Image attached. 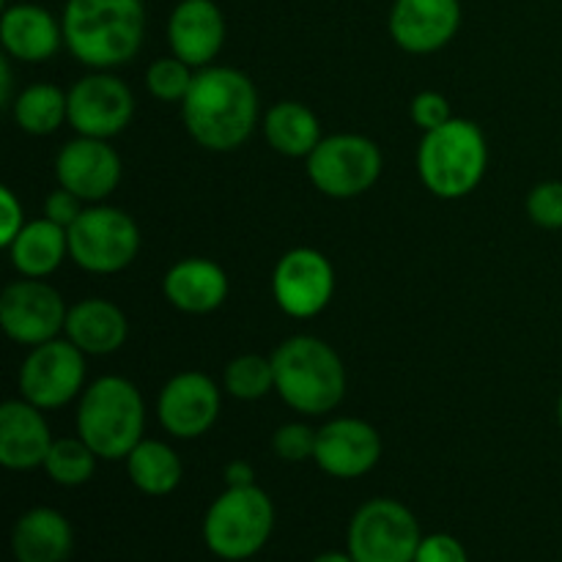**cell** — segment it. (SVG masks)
Instances as JSON below:
<instances>
[{
    "label": "cell",
    "instance_id": "1",
    "mask_svg": "<svg viewBox=\"0 0 562 562\" xmlns=\"http://www.w3.org/2000/svg\"><path fill=\"white\" fill-rule=\"evenodd\" d=\"M187 132L206 151H234L258 124V91L234 66H203L181 102Z\"/></svg>",
    "mask_w": 562,
    "mask_h": 562
},
{
    "label": "cell",
    "instance_id": "2",
    "mask_svg": "<svg viewBox=\"0 0 562 562\" xmlns=\"http://www.w3.org/2000/svg\"><path fill=\"white\" fill-rule=\"evenodd\" d=\"M60 25L66 49L82 66L110 71L140 53L146 5L143 0H69Z\"/></svg>",
    "mask_w": 562,
    "mask_h": 562
},
{
    "label": "cell",
    "instance_id": "3",
    "mask_svg": "<svg viewBox=\"0 0 562 562\" xmlns=\"http://www.w3.org/2000/svg\"><path fill=\"white\" fill-rule=\"evenodd\" d=\"M274 393L300 415H327L346 395L338 351L313 335H294L272 351Z\"/></svg>",
    "mask_w": 562,
    "mask_h": 562
},
{
    "label": "cell",
    "instance_id": "4",
    "mask_svg": "<svg viewBox=\"0 0 562 562\" xmlns=\"http://www.w3.org/2000/svg\"><path fill=\"white\" fill-rule=\"evenodd\" d=\"M146 428V404L130 379L102 376L82 390L77 437L108 461H121L137 448Z\"/></svg>",
    "mask_w": 562,
    "mask_h": 562
},
{
    "label": "cell",
    "instance_id": "5",
    "mask_svg": "<svg viewBox=\"0 0 562 562\" xmlns=\"http://www.w3.org/2000/svg\"><path fill=\"white\" fill-rule=\"evenodd\" d=\"M488 165L486 137L475 121L450 119L423 132L417 148V173L426 190L442 201H459L483 181Z\"/></svg>",
    "mask_w": 562,
    "mask_h": 562
},
{
    "label": "cell",
    "instance_id": "6",
    "mask_svg": "<svg viewBox=\"0 0 562 562\" xmlns=\"http://www.w3.org/2000/svg\"><path fill=\"white\" fill-rule=\"evenodd\" d=\"M274 527V505L258 486L228 488L203 519V541L220 560H247L263 549Z\"/></svg>",
    "mask_w": 562,
    "mask_h": 562
},
{
    "label": "cell",
    "instance_id": "7",
    "mask_svg": "<svg viewBox=\"0 0 562 562\" xmlns=\"http://www.w3.org/2000/svg\"><path fill=\"white\" fill-rule=\"evenodd\" d=\"M140 250V228L115 206H86L69 228V258L91 274L124 272Z\"/></svg>",
    "mask_w": 562,
    "mask_h": 562
},
{
    "label": "cell",
    "instance_id": "8",
    "mask_svg": "<svg viewBox=\"0 0 562 562\" xmlns=\"http://www.w3.org/2000/svg\"><path fill=\"white\" fill-rule=\"evenodd\" d=\"M382 151L371 137L340 132L322 137L313 148L307 157V179L327 198L346 201L371 190L382 176Z\"/></svg>",
    "mask_w": 562,
    "mask_h": 562
},
{
    "label": "cell",
    "instance_id": "9",
    "mask_svg": "<svg viewBox=\"0 0 562 562\" xmlns=\"http://www.w3.org/2000/svg\"><path fill=\"white\" fill-rule=\"evenodd\" d=\"M420 525L406 505L371 499L349 525V554L355 562H415Z\"/></svg>",
    "mask_w": 562,
    "mask_h": 562
},
{
    "label": "cell",
    "instance_id": "10",
    "mask_svg": "<svg viewBox=\"0 0 562 562\" xmlns=\"http://www.w3.org/2000/svg\"><path fill=\"white\" fill-rule=\"evenodd\" d=\"M86 357L69 338L33 346L20 368V393L42 412L60 409L82 393Z\"/></svg>",
    "mask_w": 562,
    "mask_h": 562
},
{
    "label": "cell",
    "instance_id": "11",
    "mask_svg": "<svg viewBox=\"0 0 562 562\" xmlns=\"http://www.w3.org/2000/svg\"><path fill=\"white\" fill-rule=\"evenodd\" d=\"M66 316H69V307H66L64 296L44 280H16V283L5 285L0 294L3 333L14 344L31 346V349L58 338L66 327Z\"/></svg>",
    "mask_w": 562,
    "mask_h": 562
},
{
    "label": "cell",
    "instance_id": "12",
    "mask_svg": "<svg viewBox=\"0 0 562 562\" xmlns=\"http://www.w3.org/2000/svg\"><path fill=\"white\" fill-rule=\"evenodd\" d=\"M135 115V97L121 77L93 71L69 88V126L82 137L121 135Z\"/></svg>",
    "mask_w": 562,
    "mask_h": 562
},
{
    "label": "cell",
    "instance_id": "13",
    "mask_svg": "<svg viewBox=\"0 0 562 562\" xmlns=\"http://www.w3.org/2000/svg\"><path fill=\"white\" fill-rule=\"evenodd\" d=\"M335 269L324 252L296 247L278 261L272 272V296L291 318H316L333 302Z\"/></svg>",
    "mask_w": 562,
    "mask_h": 562
},
{
    "label": "cell",
    "instance_id": "14",
    "mask_svg": "<svg viewBox=\"0 0 562 562\" xmlns=\"http://www.w3.org/2000/svg\"><path fill=\"white\" fill-rule=\"evenodd\" d=\"M223 409V395L212 376L198 371L176 373L162 387L157 417L176 439H198L214 428Z\"/></svg>",
    "mask_w": 562,
    "mask_h": 562
},
{
    "label": "cell",
    "instance_id": "15",
    "mask_svg": "<svg viewBox=\"0 0 562 562\" xmlns=\"http://www.w3.org/2000/svg\"><path fill=\"white\" fill-rule=\"evenodd\" d=\"M382 459V439L371 423L360 417H335L316 431L318 470L338 481H355L368 475Z\"/></svg>",
    "mask_w": 562,
    "mask_h": 562
},
{
    "label": "cell",
    "instance_id": "16",
    "mask_svg": "<svg viewBox=\"0 0 562 562\" xmlns=\"http://www.w3.org/2000/svg\"><path fill=\"white\" fill-rule=\"evenodd\" d=\"M55 179L86 203H102L119 187L121 157L108 140L77 135L55 157Z\"/></svg>",
    "mask_w": 562,
    "mask_h": 562
},
{
    "label": "cell",
    "instance_id": "17",
    "mask_svg": "<svg viewBox=\"0 0 562 562\" xmlns=\"http://www.w3.org/2000/svg\"><path fill=\"white\" fill-rule=\"evenodd\" d=\"M461 27L459 0H395L390 36L412 55H428L453 42Z\"/></svg>",
    "mask_w": 562,
    "mask_h": 562
},
{
    "label": "cell",
    "instance_id": "18",
    "mask_svg": "<svg viewBox=\"0 0 562 562\" xmlns=\"http://www.w3.org/2000/svg\"><path fill=\"white\" fill-rule=\"evenodd\" d=\"M225 42L223 11L214 0H181L168 20V44L192 69L212 66Z\"/></svg>",
    "mask_w": 562,
    "mask_h": 562
},
{
    "label": "cell",
    "instance_id": "19",
    "mask_svg": "<svg viewBox=\"0 0 562 562\" xmlns=\"http://www.w3.org/2000/svg\"><path fill=\"white\" fill-rule=\"evenodd\" d=\"M44 412L27 404L25 398L5 401L0 406V464L5 470L25 472L44 467L49 448H53Z\"/></svg>",
    "mask_w": 562,
    "mask_h": 562
},
{
    "label": "cell",
    "instance_id": "20",
    "mask_svg": "<svg viewBox=\"0 0 562 562\" xmlns=\"http://www.w3.org/2000/svg\"><path fill=\"white\" fill-rule=\"evenodd\" d=\"M0 42L9 58L42 64L64 44V25L42 5H9L0 16Z\"/></svg>",
    "mask_w": 562,
    "mask_h": 562
},
{
    "label": "cell",
    "instance_id": "21",
    "mask_svg": "<svg viewBox=\"0 0 562 562\" xmlns=\"http://www.w3.org/2000/svg\"><path fill=\"white\" fill-rule=\"evenodd\" d=\"M162 294L176 311L203 316L228 300V274L209 258H184L165 272Z\"/></svg>",
    "mask_w": 562,
    "mask_h": 562
},
{
    "label": "cell",
    "instance_id": "22",
    "mask_svg": "<svg viewBox=\"0 0 562 562\" xmlns=\"http://www.w3.org/2000/svg\"><path fill=\"white\" fill-rule=\"evenodd\" d=\"M64 333L82 355L104 357L124 346L130 324L119 305L93 296V300H80L69 307Z\"/></svg>",
    "mask_w": 562,
    "mask_h": 562
},
{
    "label": "cell",
    "instance_id": "23",
    "mask_svg": "<svg viewBox=\"0 0 562 562\" xmlns=\"http://www.w3.org/2000/svg\"><path fill=\"white\" fill-rule=\"evenodd\" d=\"M71 525L53 508L27 510L11 532L16 562H64L71 554Z\"/></svg>",
    "mask_w": 562,
    "mask_h": 562
},
{
    "label": "cell",
    "instance_id": "24",
    "mask_svg": "<svg viewBox=\"0 0 562 562\" xmlns=\"http://www.w3.org/2000/svg\"><path fill=\"white\" fill-rule=\"evenodd\" d=\"M5 250L22 278L44 280L69 256V231L47 217L33 220V223H25V228Z\"/></svg>",
    "mask_w": 562,
    "mask_h": 562
},
{
    "label": "cell",
    "instance_id": "25",
    "mask_svg": "<svg viewBox=\"0 0 562 562\" xmlns=\"http://www.w3.org/2000/svg\"><path fill=\"white\" fill-rule=\"evenodd\" d=\"M263 135L283 157L307 159L322 143V124L307 104L278 102L263 115Z\"/></svg>",
    "mask_w": 562,
    "mask_h": 562
},
{
    "label": "cell",
    "instance_id": "26",
    "mask_svg": "<svg viewBox=\"0 0 562 562\" xmlns=\"http://www.w3.org/2000/svg\"><path fill=\"white\" fill-rule=\"evenodd\" d=\"M124 461L130 481L148 497H168L181 483V459L159 439H140Z\"/></svg>",
    "mask_w": 562,
    "mask_h": 562
},
{
    "label": "cell",
    "instance_id": "27",
    "mask_svg": "<svg viewBox=\"0 0 562 562\" xmlns=\"http://www.w3.org/2000/svg\"><path fill=\"white\" fill-rule=\"evenodd\" d=\"M11 115L27 135H53L64 126V121H69V93L53 82H33L14 97Z\"/></svg>",
    "mask_w": 562,
    "mask_h": 562
},
{
    "label": "cell",
    "instance_id": "28",
    "mask_svg": "<svg viewBox=\"0 0 562 562\" xmlns=\"http://www.w3.org/2000/svg\"><path fill=\"white\" fill-rule=\"evenodd\" d=\"M97 459L99 456L80 437L55 439L47 461H44V470L58 486H82V483L91 481Z\"/></svg>",
    "mask_w": 562,
    "mask_h": 562
},
{
    "label": "cell",
    "instance_id": "29",
    "mask_svg": "<svg viewBox=\"0 0 562 562\" xmlns=\"http://www.w3.org/2000/svg\"><path fill=\"white\" fill-rule=\"evenodd\" d=\"M223 387L236 401H258L274 390L272 357L241 355L225 366Z\"/></svg>",
    "mask_w": 562,
    "mask_h": 562
},
{
    "label": "cell",
    "instance_id": "30",
    "mask_svg": "<svg viewBox=\"0 0 562 562\" xmlns=\"http://www.w3.org/2000/svg\"><path fill=\"white\" fill-rule=\"evenodd\" d=\"M195 71L187 60L168 55V58H157L146 69V88L154 99L159 102H184L190 93Z\"/></svg>",
    "mask_w": 562,
    "mask_h": 562
},
{
    "label": "cell",
    "instance_id": "31",
    "mask_svg": "<svg viewBox=\"0 0 562 562\" xmlns=\"http://www.w3.org/2000/svg\"><path fill=\"white\" fill-rule=\"evenodd\" d=\"M527 217L547 231L562 228V181H541L527 195Z\"/></svg>",
    "mask_w": 562,
    "mask_h": 562
},
{
    "label": "cell",
    "instance_id": "32",
    "mask_svg": "<svg viewBox=\"0 0 562 562\" xmlns=\"http://www.w3.org/2000/svg\"><path fill=\"white\" fill-rule=\"evenodd\" d=\"M272 450L283 461H307L316 453V431L307 428L305 423H285L274 431Z\"/></svg>",
    "mask_w": 562,
    "mask_h": 562
},
{
    "label": "cell",
    "instance_id": "33",
    "mask_svg": "<svg viewBox=\"0 0 562 562\" xmlns=\"http://www.w3.org/2000/svg\"><path fill=\"white\" fill-rule=\"evenodd\" d=\"M412 124L423 132H431L437 126L448 124L453 115H450V102L439 91H420L409 104Z\"/></svg>",
    "mask_w": 562,
    "mask_h": 562
},
{
    "label": "cell",
    "instance_id": "34",
    "mask_svg": "<svg viewBox=\"0 0 562 562\" xmlns=\"http://www.w3.org/2000/svg\"><path fill=\"white\" fill-rule=\"evenodd\" d=\"M82 212H86V201L80 195H75V192L66 190V187H58V190H53L44 198V217L53 220L55 225H60L66 231L80 220Z\"/></svg>",
    "mask_w": 562,
    "mask_h": 562
},
{
    "label": "cell",
    "instance_id": "35",
    "mask_svg": "<svg viewBox=\"0 0 562 562\" xmlns=\"http://www.w3.org/2000/svg\"><path fill=\"white\" fill-rule=\"evenodd\" d=\"M415 562H467V552L461 541L439 532V536L423 538L420 547H417Z\"/></svg>",
    "mask_w": 562,
    "mask_h": 562
},
{
    "label": "cell",
    "instance_id": "36",
    "mask_svg": "<svg viewBox=\"0 0 562 562\" xmlns=\"http://www.w3.org/2000/svg\"><path fill=\"white\" fill-rule=\"evenodd\" d=\"M22 228H25L22 203L16 201V195L9 187H3V190H0V245L9 247Z\"/></svg>",
    "mask_w": 562,
    "mask_h": 562
},
{
    "label": "cell",
    "instance_id": "37",
    "mask_svg": "<svg viewBox=\"0 0 562 562\" xmlns=\"http://www.w3.org/2000/svg\"><path fill=\"white\" fill-rule=\"evenodd\" d=\"M225 483L228 488H241V486H256V472L247 461H231L225 467Z\"/></svg>",
    "mask_w": 562,
    "mask_h": 562
},
{
    "label": "cell",
    "instance_id": "38",
    "mask_svg": "<svg viewBox=\"0 0 562 562\" xmlns=\"http://www.w3.org/2000/svg\"><path fill=\"white\" fill-rule=\"evenodd\" d=\"M0 75H3V82H0V102L5 104V108H11V102H14V97H11V66H9V58L0 60Z\"/></svg>",
    "mask_w": 562,
    "mask_h": 562
},
{
    "label": "cell",
    "instance_id": "39",
    "mask_svg": "<svg viewBox=\"0 0 562 562\" xmlns=\"http://www.w3.org/2000/svg\"><path fill=\"white\" fill-rule=\"evenodd\" d=\"M313 562H355L351 554H340V552H327V554H318Z\"/></svg>",
    "mask_w": 562,
    "mask_h": 562
},
{
    "label": "cell",
    "instance_id": "40",
    "mask_svg": "<svg viewBox=\"0 0 562 562\" xmlns=\"http://www.w3.org/2000/svg\"><path fill=\"white\" fill-rule=\"evenodd\" d=\"M558 423H560V428H562V395H560V401H558Z\"/></svg>",
    "mask_w": 562,
    "mask_h": 562
}]
</instances>
